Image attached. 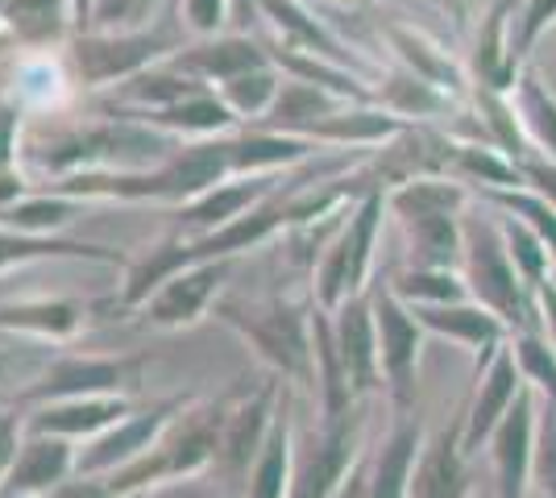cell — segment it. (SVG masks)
I'll use <instances>...</instances> for the list:
<instances>
[{"instance_id":"6da1fadb","label":"cell","mask_w":556,"mask_h":498,"mask_svg":"<svg viewBox=\"0 0 556 498\" xmlns=\"http://www.w3.org/2000/svg\"><path fill=\"white\" fill-rule=\"evenodd\" d=\"M212 316L237 332L257 361L287 386H316V304H300L291 295H225L216 299Z\"/></svg>"},{"instance_id":"7a4b0ae2","label":"cell","mask_w":556,"mask_h":498,"mask_svg":"<svg viewBox=\"0 0 556 498\" xmlns=\"http://www.w3.org/2000/svg\"><path fill=\"white\" fill-rule=\"evenodd\" d=\"M179 150L170 133H159L150 125L125 117H109L88 129H67L42 150H34L38 170H47L50 179L79 175V170H150L166 163Z\"/></svg>"},{"instance_id":"3957f363","label":"cell","mask_w":556,"mask_h":498,"mask_svg":"<svg viewBox=\"0 0 556 498\" xmlns=\"http://www.w3.org/2000/svg\"><path fill=\"white\" fill-rule=\"evenodd\" d=\"M220 420H225V395L204 399V404H191L175 416V424L163 432V440L150 452H141L138 461L113 470L109 486L116 498H129L150 486H163V482H179V477H195L216 465V449H220Z\"/></svg>"},{"instance_id":"277c9868","label":"cell","mask_w":556,"mask_h":498,"mask_svg":"<svg viewBox=\"0 0 556 498\" xmlns=\"http://www.w3.org/2000/svg\"><path fill=\"white\" fill-rule=\"evenodd\" d=\"M462 274L469 286V299H478L482 308H490L510 332L540 329V308L535 295L528 291L519 266L510 261L507 238L498 213L490 208V216L469 213L465 216V254H462Z\"/></svg>"},{"instance_id":"5b68a950","label":"cell","mask_w":556,"mask_h":498,"mask_svg":"<svg viewBox=\"0 0 556 498\" xmlns=\"http://www.w3.org/2000/svg\"><path fill=\"white\" fill-rule=\"evenodd\" d=\"M387 216V191H366L349 208L345 225L325 245V254L312 266V304L320 311H337L341 304L370 291L374 258H378V233Z\"/></svg>"},{"instance_id":"8992f818","label":"cell","mask_w":556,"mask_h":498,"mask_svg":"<svg viewBox=\"0 0 556 498\" xmlns=\"http://www.w3.org/2000/svg\"><path fill=\"white\" fill-rule=\"evenodd\" d=\"M184 50V34L175 22L146 25V29H88V34H71V67H75V84L84 92H104L116 88L134 75L150 72L166 63L170 54Z\"/></svg>"},{"instance_id":"52a82bcc","label":"cell","mask_w":556,"mask_h":498,"mask_svg":"<svg viewBox=\"0 0 556 498\" xmlns=\"http://www.w3.org/2000/svg\"><path fill=\"white\" fill-rule=\"evenodd\" d=\"M287 395V382L266 374L262 382H237L225 391V420H220V449H216V474L229 482L237 495H245V482L254 474L257 457L266 452V440L275 432L278 407Z\"/></svg>"},{"instance_id":"ba28073f","label":"cell","mask_w":556,"mask_h":498,"mask_svg":"<svg viewBox=\"0 0 556 498\" xmlns=\"http://www.w3.org/2000/svg\"><path fill=\"white\" fill-rule=\"evenodd\" d=\"M366 416L362 407L320 411V424L312 436H295V470H291V498H332L345 477L362 465Z\"/></svg>"},{"instance_id":"9c48e42d","label":"cell","mask_w":556,"mask_h":498,"mask_svg":"<svg viewBox=\"0 0 556 498\" xmlns=\"http://www.w3.org/2000/svg\"><path fill=\"white\" fill-rule=\"evenodd\" d=\"M146 361H150L146 354L54 357L25 391H17L13 404L22 407V411H29V407L59 404V399H92V395H125V399H134L141 386V374H146Z\"/></svg>"},{"instance_id":"30bf717a","label":"cell","mask_w":556,"mask_h":498,"mask_svg":"<svg viewBox=\"0 0 556 498\" xmlns=\"http://www.w3.org/2000/svg\"><path fill=\"white\" fill-rule=\"evenodd\" d=\"M374 324H378V361H382V386L391 399L394 416H407L419 404V357L428 332L416 320V311L407 308L391 283L374 286Z\"/></svg>"},{"instance_id":"8fae6325","label":"cell","mask_w":556,"mask_h":498,"mask_svg":"<svg viewBox=\"0 0 556 498\" xmlns=\"http://www.w3.org/2000/svg\"><path fill=\"white\" fill-rule=\"evenodd\" d=\"M374 291V286H370ZM370 291L328 311V332H332V354L341 366L349 395L366 404L374 391L382 386V361H378V324H374V299Z\"/></svg>"},{"instance_id":"7c38bea8","label":"cell","mask_w":556,"mask_h":498,"mask_svg":"<svg viewBox=\"0 0 556 498\" xmlns=\"http://www.w3.org/2000/svg\"><path fill=\"white\" fill-rule=\"evenodd\" d=\"M232 266H237V261H195V266H187L179 274H170V279L141 304L146 324L163 332H179V329L200 324V320L216 308L220 291L229 283Z\"/></svg>"},{"instance_id":"4fadbf2b","label":"cell","mask_w":556,"mask_h":498,"mask_svg":"<svg viewBox=\"0 0 556 498\" xmlns=\"http://www.w3.org/2000/svg\"><path fill=\"white\" fill-rule=\"evenodd\" d=\"M187 404H191L187 395H175V399H159V404H150L146 411L125 416L116 427L100 432L96 440L84 445L79 461H75V474H113L121 465L138 461L141 452H150L163 440V432L175 424V416H179Z\"/></svg>"},{"instance_id":"5bb4252c","label":"cell","mask_w":556,"mask_h":498,"mask_svg":"<svg viewBox=\"0 0 556 498\" xmlns=\"http://www.w3.org/2000/svg\"><path fill=\"white\" fill-rule=\"evenodd\" d=\"M535 427H540V395L532 386H523L515 407L503 416V424L494 427V436L486 440L498 498H532Z\"/></svg>"},{"instance_id":"9a60e30c","label":"cell","mask_w":556,"mask_h":498,"mask_svg":"<svg viewBox=\"0 0 556 498\" xmlns=\"http://www.w3.org/2000/svg\"><path fill=\"white\" fill-rule=\"evenodd\" d=\"M523 386H528V382L519 374V361H515L510 341L490 357L486 366L473 370V395H469V404H465V411H462V445L469 457H478V452L486 449L494 427L503 424V416L515 407Z\"/></svg>"},{"instance_id":"2e32d148","label":"cell","mask_w":556,"mask_h":498,"mask_svg":"<svg viewBox=\"0 0 556 498\" xmlns=\"http://www.w3.org/2000/svg\"><path fill=\"white\" fill-rule=\"evenodd\" d=\"M510 22H515V0H490L478 17V34H473V50L465 59V72L473 88H490V92L510 95L515 84L523 79V63L515 54V38H510Z\"/></svg>"},{"instance_id":"e0dca14e","label":"cell","mask_w":556,"mask_h":498,"mask_svg":"<svg viewBox=\"0 0 556 498\" xmlns=\"http://www.w3.org/2000/svg\"><path fill=\"white\" fill-rule=\"evenodd\" d=\"M291 179V170L287 175H241V179H229V183H220V188L204 191V195H195L191 204H179L175 208V233L179 238H204L212 229H220V225H229L237 216H245L250 208H257L270 191H278L282 183Z\"/></svg>"},{"instance_id":"ac0fdd59","label":"cell","mask_w":556,"mask_h":498,"mask_svg":"<svg viewBox=\"0 0 556 498\" xmlns=\"http://www.w3.org/2000/svg\"><path fill=\"white\" fill-rule=\"evenodd\" d=\"M473 495V457L462 445V416L428 432L407 498H469Z\"/></svg>"},{"instance_id":"d6986e66","label":"cell","mask_w":556,"mask_h":498,"mask_svg":"<svg viewBox=\"0 0 556 498\" xmlns=\"http://www.w3.org/2000/svg\"><path fill=\"white\" fill-rule=\"evenodd\" d=\"M416 320L424 324L428 336L453 341L473 354V370L486 366L490 357L498 354L510 341V329L494 316L490 308H482L478 299H462V304H437V308H412Z\"/></svg>"},{"instance_id":"ffe728a7","label":"cell","mask_w":556,"mask_h":498,"mask_svg":"<svg viewBox=\"0 0 556 498\" xmlns=\"http://www.w3.org/2000/svg\"><path fill=\"white\" fill-rule=\"evenodd\" d=\"M382 38H387L394 63H399L403 72L419 75L424 84H432V88H441L444 95H453V100L465 104V95L473 88V84H469V72H465L462 59H453L432 34H424V29H416V25H407V22H387L382 25Z\"/></svg>"},{"instance_id":"44dd1931","label":"cell","mask_w":556,"mask_h":498,"mask_svg":"<svg viewBox=\"0 0 556 498\" xmlns=\"http://www.w3.org/2000/svg\"><path fill=\"white\" fill-rule=\"evenodd\" d=\"M75 440L67 436H42V432H25L22 452L13 461V470L0 486V498H47L75 474Z\"/></svg>"},{"instance_id":"7402d4cb","label":"cell","mask_w":556,"mask_h":498,"mask_svg":"<svg viewBox=\"0 0 556 498\" xmlns=\"http://www.w3.org/2000/svg\"><path fill=\"white\" fill-rule=\"evenodd\" d=\"M166 63L187 75H195V79H204L208 88H220V84L237 79L241 72H254V67L275 63V54L257 47L250 34H232V29H225V34H212V38L187 42V47L179 50V54H170Z\"/></svg>"},{"instance_id":"603a6c76","label":"cell","mask_w":556,"mask_h":498,"mask_svg":"<svg viewBox=\"0 0 556 498\" xmlns=\"http://www.w3.org/2000/svg\"><path fill=\"white\" fill-rule=\"evenodd\" d=\"M125 416H134V399L125 395H92V399H59L25 411V432L42 436H67V440H96L100 432L116 427Z\"/></svg>"},{"instance_id":"cb8c5ba5","label":"cell","mask_w":556,"mask_h":498,"mask_svg":"<svg viewBox=\"0 0 556 498\" xmlns=\"http://www.w3.org/2000/svg\"><path fill=\"white\" fill-rule=\"evenodd\" d=\"M428 432L419 424V411L407 416H394L391 432L382 436V445L370 452L366 461V486L370 498H407L412 495V474L419 465V452H424Z\"/></svg>"},{"instance_id":"d4e9b609","label":"cell","mask_w":556,"mask_h":498,"mask_svg":"<svg viewBox=\"0 0 556 498\" xmlns=\"http://www.w3.org/2000/svg\"><path fill=\"white\" fill-rule=\"evenodd\" d=\"M232 142V170L241 175H287L312 154H320V145L300 138V133H282V129H262V125H241L229 133Z\"/></svg>"},{"instance_id":"484cf974","label":"cell","mask_w":556,"mask_h":498,"mask_svg":"<svg viewBox=\"0 0 556 498\" xmlns=\"http://www.w3.org/2000/svg\"><path fill=\"white\" fill-rule=\"evenodd\" d=\"M257 13L270 22L278 47L303 50V54H316V59H328V63L357 67V59L345 50V42L307 4H300V0H257Z\"/></svg>"},{"instance_id":"4316f807","label":"cell","mask_w":556,"mask_h":498,"mask_svg":"<svg viewBox=\"0 0 556 498\" xmlns=\"http://www.w3.org/2000/svg\"><path fill=\"white\" fill-rule=\"evenodd\" d=\"M469 216V213H465ZM465 216L457 213H412L394 216L407 241V266H437L462 270L465 254Z\"/></svg>"},{"instance_id":"83f0119b","label":"cell","mask_w":556,"mask_h":498,"mask_svg":"<svg viewBox=\"0 0 556 498\" xmlns=\"http://www.w3.org/2000/svg\"><path fill=\"white\" fill-rule=\"evenodd\" d=\"M0 29L25 50H50L71 42V0H0Z\"/></svg>"},{"instance_id":"f1b7e54d","label":"cell","mask_w":556,"mask_h":498,"mask_svg":"<svg viewBox=\"0 0 556 498\" xmlns=\"http://www.w3.org/2000/svg\"><path fill=\"white\" fill-rule=\"evenodd\" d=\"M96 304L84 299H9L0 304V332H25L38 341H71L88 324Z\"/></svg>"},{"instance_id":"f546056e","label":"cell","mask_w":556,"mask_h":498,"mask_svg":"<svg viewBox=\"0 0 556 498\" xmlns=\"http://www.w3.org/2000/svg\"><path fill=\"white\" fill-rule=\"evenodd\" d=\"M374 104H382L387 113L403 117L407 125L444 120V117H453V113L462 108V100H453V95H444L441 88L424 84L419 75L403 72L399 63H394L391 72H387L382 79H378V84H374Z\"/></svg>"},{"instance_id":"4dcf8cb0","label":"cell","mask_w":556,"mask_h":498,"mask_svg":"<svg viewBox=\"0 0 556 498\" xmlns=\"http://www.w3.org/2000/svg\"><path fill=\"white\" fill-rule=\"evenodd\" d=\"M291 470H295V420H291V386H287L275 432L266 440V452L257 457L241 498H291Z\"/></svg>"},{"instance_id":"1f68e13d","label":"cell","mask_w":556,"mask_h":498,"mask_svg":"<svg viewBox=\"0 0 556 498\" xmlns=\"http://www.w3.org/2000/svg\"><path fill=\"white\" fill-rule=\"evenodd\" d=\"M42 258H84L100 261V266H134L121 250L109 245H88V241H67V238H38V233H17V229H4L0 225V270L9 266H25V261H42Z\"/></svg>"},{"instance_id":"d6a6232c","label":"cell","mask_w":556,"mask_h":498,"mask_svg":"<svg viewBox=\"0 0 556 498\" xmlns=\"http://www.w3.org/2000/svg\"><path fill=\"white\" fill-rule=\"evenodd\" d=\"M88 200L59 195V191H29L25 200L0 208V225L17 229V233H38V238H59L75 216H84Z\"/></svg>"},{"instance_id":"836d02e7","label":"cell","mask_w":556,"mask_h":498,"mask_svg":"<svg viewBox=\"0 0 556 498\" xmlns=\"http://www.w3.org/2000/svg\"><path fill=\"white\" fill-rule=\"evenodd\" d=\"M391 291L407 308H437V304L469 299L462 270H437V266H403V270H394Z\"/></svg>"},{"instance_id":"e575fe53","label":"cell","mask_w":556,"mask_h":498,"mask_svg":"<svg viewBox=\"0 0 556 498\" xmlns=\"http://www.w3.org/2000/svg\"><path fill=\"white\" fill-rule=\"evenodd\" d=\"M515 108L535 154L556 163V95L535 72H523V79L515 84Z\"/></svg>"},{"instance_id":"d590c367","label":"cell","mask_w":556,"mask_h":498,"mask_svg":"<svg viewBox=\"0 0 556 498\" xmlns=\"http://www.w3.org/2000/svg\"><path fill=\"white\" fill-rule=\"evenodd\" d=\"M282 84H287V75L278 72V63H266V67L241 72L237 79L220 84L216 92H220V100H225L232 113H237V120H241V125H257V120L275 108Z\"/></svg>"},{"instance_id":"8d00e7d4","label":"cell","mask_w":556,"mask_h":498,"mask_svg":"<svg viewBox=\"0 0 556 498\" xmlns=\"http://www.w3.org/2000/svg\"><path fill=\"white\" fill-rule=\"evenodd\" d=\"M490 208V204H486ZM498 213V225H503V238H507V250H510V261L519 266V274H523V283L528 291H540V286L556 279V266H553V254H548V245L535 238L532 225H523L519 216L503 213V208H494Z\"/></svg>"},{"instance_id":"74e56055","label":"cell","mask_w":556,"mask_h":498,"mask_svg":"<svg viewBox=\"0 0 556 498\" xmlns=\"http://www.w3.org/2000/svg\"><path fill=\"white\" fill-rule=\"evenodd\" d=\"M482 204L490 208H503V213L519 216L523 225H532L535 238L548 245V254H553V266H556V204H548L540 191L532 188H503V191H486V195H478Z\"/></svg>"},{"instance_id":"f35d334b","label":"cell","mask_w":556,"mask_h":498,"mask_svg":"<svg viewBox=\"0 0 556 498\" xmlns=\"http://www.w3.org/2000/svg\"><path fill=\"white\" fill-rule=\"evenodd\" d=\"M510 349L519 361V374L544 404H556V349L540 329L510 332Z\"/></svg>"},{"instance_id":"ab89813d","label":"cell","mask_w":556,"mask_h":498,"mask_svg":"<svg viewBox=\"0 0 556 498\" xmlns=\"http://www.w3.org/2000/svg\"><path fill=\"white\" fill-rule=\"evenodd\" d=\"M556 29V0H519L515 4V22H510V38H515V54L528 67L535 47Z\"/></svg>"},{"instance_id":"60d3db41","label":"cell","mask_w":556,"mask_h":498,"mask_svg":"<svg viewBox=\"0 0 556 498\" xmlns=\"http://www.w3.org/2000/svg\"><path fill=\"white\" fill-rule=\"evenodd\" d=\"M532 498H556V404H544V399H540V427H535Z\"/></svg>"},{"instance_id":"b9f144b4","label":"cell","mask_w":556,"mask_h":498,"mask_svg":"<svg viewBox=\"0 0 556 498\" xmlns=\"http://www.w3.org/2000/svg\"><path fill=\"white\" fill-rule=\"evenodd\" d=\"M22 440H25V411L17 404L0 407V486H4V477L13 470L17 452H22Z\"/></svg>"},{"instance_id":"7bdbcfd3","label":"cell","mask_w":556,"mask_h":498,"mask_svg":"<svg viewBox=\"0 0 556 498\" xmlns=\"http://www.w3.org/2000/svg\"><path fill=\"white\" fill-rule=\"evenodd\" d=\"M17 142H22V100H0V170L17 166Z\"/></svg>"},{"instance_id":"ee69618b","label":"cell","mask_w":556,"mask_h":498,"mask_svg":"<svg viewBox=\"0 0 556 498\" xmlns=\"http://www.w3.org/2000/svg\"><path fill=\"white\" fill-rule=\"evenodd\" d=\"M519 170H523V188L540 191L548 204H556V163L540 158V154H523Z\"/></svg>"},{"instance_id":"f6af8a7d","label":"cell","mask_w":556,"mask_h":498,"mask_svg":"<svg viewBox=\"0 0 556 498\" xmlns=\"http://www.w3.org/2000/svg\"><path fill=\"white\" fill-rule=\"evenodd\" d=\"M47 498H116L109 477L104 474H71L59 490H50Z\"/></svg>"},{"instance_id":"bcb514c9","label":"cell","mask_w":556,"mask_h":498,"mask_svg":"<svg viewBox=\"0 0 556 498\" xmlns=\"http://www.w3.org/2000/svg\"><path fill=\"white\" fill-rule=\"evenodd\" d=\"M535 308H540V332L548 336V345L556 349V279L535 291Z\"/></svg>"},{"instance_id":"7dc6e473","label":"cell","mask_w":556,"mask_h":498,"mask_svg":"<svg viewBox=\"0 0 556 498\" xmlns=\"http://www.w3.org/2000/svg\"><path fill=\"white\" fill-rule=\"evenodd\" d=\"M428 4H437V9L448 13L457 25H469L473 17H482V9H486L490 0H428Z\"/></svg>"},{"instance_id":"c3c4849f","label":"cell","mask_w":556,"mask_h":498,"mask_svg":"<svg viewBox=\"0 0 556 498\" xmlns=\"http://www.w3.org/2000/svg\"><path fill=\"white\" fill-rule=\"evenodd\" d=\"M25 195H29V179H25L17 166H13V170H0V208L17 204Z\"/></svg>"},{"instance_id":"681fc988","label":"cell","mask_w":556,"mask_h":498,"mask_svg":"<svg viewBox=\"0 0 556 498\" xmlns=\"http://www.w3.org/2000/svg\"><path fill=\"white\" fill-rule=\"evenodd\" d=\"M332 498H370V486H366V461L345 477V486H341Z\"/></svg>"},{"instance_id":"f907efd6","label":"cell","mask_w":556,"mask_h":498,"mask_svg":"<svg viewBox=\"0 0 556 498\" xmlns=\"http://www.w3.org/2000/svg\"><path fill=\"white\" fill-rule=\"evenodd\" d=\"M92 4H96V0H71V13H75V34H88V29H92Z\"/></svg>"},{"instance_id":"816d5d0a","label":"cell","mask_w":556,"mask_h":498,"mask_svg":"<svg viewBox=\"0 0 556 498\" xmlns=\"http://www.w3.org/2000/svg\"><path fill=\"white\" fill-rule=\"evenodd\" d=\"M548 92L556 95V67H553V75H548Z\"/></svg>"},{"instance_id":"f5cc1de1","label":"cell","mask_w":556,"mask_h":498,"mask_svg":"<svg viewBox=\"0 0 556 498\" xmlns=\"http://www.w3.org/2000/svg\"><path fill=\"white\" fill-rule=\"evenodd\" d=\"M4 366H9V354H4V349H0V374H4Z\"/></svg>"},{"instance_id":"db71d44e","label":"cell","mask_w":556,"mask_h":498,"mask_svg":"<svg viewBox=\"0 0 556 498\" xmlns=\"http://www.w3.org/2000/svg\"><path fill=\"white\" fill-rule=\"evenodd\" d=\"M0 404H4V399H0Z\"/></svg>"},{"instance_id":"11a10c76","label":"cell","mask_w":556,"mask_h":498,"mask_svg":"<svg viewBox=\"0 0 556 498\" xmlns=\"http://www.w3.org/2000/svg\"><path fill=\"white\" fill-rule=\"evenodd\" d=\"M17 498H22V495H17Z\"/></svg>"}]
</instances>
